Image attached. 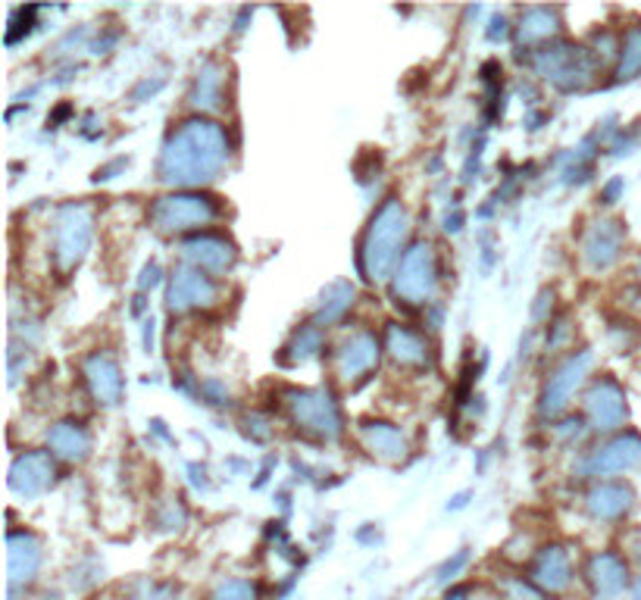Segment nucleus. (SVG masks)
Instances as JSON below:
<instances>
[{
    "instance_id": "nucleus-26",
    "label": "nucleus",
    "mask_w": 641,
    "mask_h": 600,
    "mask_svg": "<svg viewBox=\"0 0 641 600\" xmlns=\"http://www.w3.org/2000/svg\"><path fill=\"white\" fill-rule=\"evenodd\" d=\"M354 297H357V291H354L350 282H335V285H329V288L323 291V304H319V310L313 316V323L319 329H326L332 323L345 319V313L354 307Z\"/></svg>"
},
{
    "instance_id": "nucleus-28",
    "label": "nucleus",
    "mask_w": 641,
    "mask_h": 600,
    "mask_svg": "<svg viewBox=\"0 0 641 600\" xmlns=\"http://www.w3.org/2000/svg\"><path fill=\"white\" fill-rule=\"evenodd\" d=\"M641 73V25L626 29L620 44V59H617V78H635Z\"/></svg>"
},
{
    "instance_id": "nucleus-10",
    "label": "nucleus",
    "mask_w": 641,
    "mask_h": 600,
    "mask_svg": "<svg viewBox=\"0 0 641 600\" xmlns=\"http://www.w3.org/2000/svg\"><path fill=\"white\" fill-rule=\"evenodd\" d=\"M166 304L170 313H195V310H210L219 304V285H216L214 275L195 270L188 263L175 266L170 275V288H166Z\"/></svg>"
},
{
    "instance_id": "nucleus-29",
    "label": "nucleus",
    "mask_w": 641,
    "mask_h": 600,
    "mask_svg": "<svg viewBox=\"0 0 641 600\" xmlns=\"http://www.w3.org/2000/svg\"><path fill=\"white\" fill-rule=\"evenodd\" d=\"M257 598V588L248 579H226L214 591V600H253Z\"/></svg>"
},
{
    "instance_id": "nucleus-18",
    "label": "nucleus",
    "mask_w": 641,
    "mask_h": 600,
    "mask_svg": "<svg viewBox=\"0 0 641 600\" xmlns=\"http://www.w3.org/2000/svg\"><path fill=\"white\" fill-rule=\"evenodd\" d=\"M357 438H360V445L363 450H370L376 460H382V463H398V460H404L408 457V438H404V432L401 426H394V423H382V419H367V423H360L357 428Z\"/></svg>"
},
{
    "instance_id": "nucleus-19",
    "label": "nucleus",
    "mask_w": 641,
    "mask_h": 600,
    "mask_svg": "<svg viewBox=\"0 0 641 600\" xmlns=\"http://www.w3.org/2000/svg\"><path fill=\"white\" fill-rule=\"evenodd\" d=\"M41 542L32 532H10L7 535V572L10 585H29L35 581L41 569Z\"/></svg>"
},
{
    "instance_id": "nucleus-15",
    "label": "nucleus",
    "mask_w": 641,
    "mask_h": 600,
    "mask_svg": "<svg viewBox=\"0 0 641 600\" xmlns=\"http://www.w3.org/2000/svg\"><path fill=\"white\" fill-rule=\"evenodd\" d=\"M385 350L391 363L401 369H426L432 363V341L426 338V331L404 323H391L385 329Z\"/></svg>"
},
{
    "instance_id": "nucleus-25",
    "label": "nucleus",
    "mask_w": 641,
    "mask_h": 600,
    "mask_svg": "<svg viewBox=\"0 0 641 600\" xmlns=\"http://www.w3.org/2000/svg\"><path fill=\"white\" fill-rule=\"evenodd\" d=\"M561 32V10L551 7H529L523 13V20L517 25L520 44H544Z\"/></svg>"
},
{
    "instance_id": "nucleus-30",
    "label": "nucleus",
    "mask_w": 641,
    "mask_h": 600,
    "mask_svg": "<svg viewBox=\"0 0 641 600\" xmlns=\"http://www.w3.org/2000/svg\"><path fill=\"white\" fill-rule=\"evenodd\" d=\"M507 598L510 600H544V594L539 591V585H535V581L510 579L507 581Z\"/></svg>"
},
{
    "instance_id": "nucleus-20",
    "label": "nucleus",
    "mask_w": 641,
    "mask_h": 600,
    "mask_svg": "<svg viewBox=\"0 0 641 600\" xmlns=\"http://www.w3.org/2000/svg\"><path fill=\"white\" fill-rule=\"evenodd\" d=\"M226 81H229V69L222 63H204L197 69L195 85L188 91V103L200 110V113H219L226 107Z\"/></svg>"
},
{
    "instance_id": "nucleus-24",
    "label": "nucleus",
    "mask_w": 641,
    "mask_h": 600,
    "mask_svg": "<svg viewBox=\"0 0 641 600\" xmlns=\"http://www.w3.org/2000/svg\"><path fill=\"white\" fill-rule=\"evenodd\" d=\"M588 585L595 588V594L604 600L620 598L629 585V569H626V560L620 554H610L604 550L598 557H591L588 563Z\"/></svg>"
},
{
    "instance_id": "nucleus-6",
    "label": "nucleus",
    "mask_w": 641,
    "mask_h": 600,
    "mask_svg": "<svg viewBox=\"0 0 641 600\" xmlns=\"http://www.w3.org/2000/svg\"><path fill=\"white\" fill-rule=\"evenodd\" d=\"M442 270H438V253L432 248V241H416L410 244L404 260L398 263V270L391 275V288L394 297L408 307H426L438 294Z\"/></svg>"
},
{
    "instance_id": "nucleus-27",
    "label": "nucleus",
    "mask_w": 641,
    "mask_h": 600,
    "mask_svg": "<svg viewBox=\"0 0 641 600\" xmlns=\"http://www.w3.org/2000/svg\"><path fill=\"white\" fill-rule=\"evenodd\" d=\"M323 345H326L323 329L316 323H307V326H301V329L294 331L292 341L285 345V360L289 363H307V360H313L323 350Z\"/></svg>"
},
{
    "instance_id": "nucleus-7",
    "label": "nucleus",
    "mask_w": 641,
    "mask_h": 600,
    "mask_svg": "<svg viewBox=\"0 0 641 600\" xmlns=\"http://www.w3.org/2000/svg\"><path fill=\"white\" fill-rule=\"evenodd\" d=\"M532 69H535V76H542L544 81H551L561 91H583L598 73L591 51L579 47V44H566V41L542 47L532 57Z\"/></svg>"
},
{
    "instance_id": "nucleus-16",
    "label": "nucleus",
    "mask_w": 641,
    "mask_h": 600,
    "mask_svg": "<svg viewBox=\"0 0 641 600\" xmlns=\"http://www.w3.org/2000/svg\"><path fill=\"white\" fill-rule=\"evenodd\" d=\"M641 466V435L635 432H622L617 438H610L607 445L598 447L588 460V469L595 476H622Z\"/></svg>"
},
{
    "instance_id": "nucleus-21",
    "label": "nucleus",
    "mask_w": 641,
    "mask_h": 600,
    "mask_svg": "<svg viewBox=\"0 0 641 600\" xmlns=\"http://www.w3.org/2000/svg\"><path fill=\"white\" fill-rule=\"evenodd\" d=\"M47 450L63 463H85L91 457V432L78 419H59L47 432Z\"/></svg>"
},
{
    "instance_id": "nucleus-14",
    "label": "nucleus",
    "mask_w": 641,
    "mask_h": 600,
    "mask_svg": "<svg viewBox=\"0 0 641 600\" xmlns=\"http://www.w3.org/2000/svg\"><path fill=\"white\" fill-rule=\"evenodd\" d=\"M54 479H57V466H54V454L47 450H25L10 466V488L20 498H39L54 484Z\"/></svg>"
},
{
    "instance_id": "nucleus-11",
    "label": "nucleus",
    "mask_w": 641,
    "mask_h": 600,
    "mask_svg": "<svg viewBox=\"0 0 641 600\" xmlns=\"http://www.w3.org/2000/svg\"><path fill=\"white\" fill-rule=\"evenodd\" d=\"M178 251H182V260H185L188 266L207 272V275H214V279L229 275V272L235 270V263H238V248H235L226 234L214 232V229L182 238Z\"/></svg>"
},
{
    "instance_id": "nucleus-5",
    "label": "nucleus",
    "mask_w": 641,
    "mask_h": 600,
    "mask_svg": "<svg viewBox=\"0 0 641 600\" xmlns=\"http://www.w3.org/2000/svg\"><path fill=\"white\" fill-rule=\"evenodd\" d=\"M285 413L304 435L316 441H335L345 432L341 407L332 397L329 388H289L285 391Z\"/></svg>"
},
{
    "instance_id": "nucleus-13",
    "label": "nucleus",
    "mask_w": 641,
    "mask_h": 600,
    "mask_svg": "<svg viewBox=\"0 0 641 600\" xmlns=\"http://www.w3.org/2000/svg\"><path fill=\"white\" fill-rule=\"evenodd\" d=\"M82 382L88 388L91 401L98 407H117L126 394V379H122V369H119L117 357L113 353H88L82 360Z\"/></svg>"
},
{
    "instance_id": "nucleus-1",
    "label": "nucleus",
    "mask_w": 641,
    "mask_h": 600,
    "mask_svg": "<svg viewBox=\"0 0 641 600\" xmlns=\"http://www.w3.org/2000/svg\"><path fill=\"white\" fill-rule=\"evenodd\" d=\"M232 156L229 132L214 119H185L178 122L156 160V175L163 185L195 192L226 173Z\"/></svg>"
},
{
    "instance_id": "nucleus-4",
    "label": "nucleus",
    "mask_w": 641,
    "mask_h": 600,
    "mask_svg": "<svg viewBox=\"0 0 641 600\" xmlns=\"http://www.w3.org/2000/svg\"><path fill=\"white\" fill-rule=\"evenodd\" d=\"M219 219H222V204L204 192L163 194L148 207V222L160 234H197V229L207 232Z\"/></svg>"
},
{
    "instance_id": "nucleus-17",
    "label": "nucleus",
    "mask_w": 641,
    "mask_h": 600,
    "mask_svg": "<svg viewBox=\"0 0 641 600\" xmlns=\"http://www.w3.org/2000/svg\"><path fill=\"white\" fill-rule=\"evenodd\" d=\"M622 226L617 219H601V222H595L583 238V260L585 266H591V270H610L617 260H620L622 253Z\"/></svg>"
},
{
    "instance_id": "nucleus-23",
    "label": "nucleus",
    "mask_w": 641,
    "mask_h": 600,
    "mask_svg": "<svg viewBox=\"0 0 641 600\" xmlns=\"http://www.w3.org/2000/svg\"><path fill=\"white\" fill-rule=\"evenodd\" d=\"M632 501H635V494H632L629 484L601 482L588 491L585 506H588V513H591L595 520H601V523H617V520H622V516L632 510Z\"/></svg>"
},
{
    "instance_id": "nucleus-8",
    "label": "nucleus",
    "mask_w": 641,
    "mask_h": 600,
    "mask_svg": "<svg viewBox=\"0 0 641 600\" xmlns=\"http://www.w3.org/2000/svg\"><path fill=\"white\" fill-rule=\"evenodd\" d=\"M379 357H382V345L376 331L354 329L332 350V375L341 385H357L379 367Z\"/></svg>"
},
{
    "instance_id": "nucleus-9",
    "label": "nucleus",
    "mask_w": 641,
    "mask_h": 600,
    "mask_svg": "<svg viewBox=\"0 0 641 600\" xmlns=\"http://www.w3.org/2000/svg\"><path fill=\"white\" fill-rule=\"evenodd\" d=\"M588 369H591V353H588V350L569 353L566 360H561V363L554 367V372H551L547 382H544L542 404H539L544 419H557L561 413H566L569 401H573L576 391L583 388Z\"/></svg>"
},
{
    "instance_id": "nucleus-22",
    "label": "nucleus",
    "mask_w": 641,
    "mask_h": 600,
    "mask_svg": "<svg viewBox=\"0 0 641 600\" xmlns=\"http://www.w3.org/2000/svg\"><path fill=\"white\" fill-rule=\"evenodd\" d=\"M532 581L547 588V591H564L566 585L573 581V557H569L564 544H547L535 554Z\"/></svg>"
},
{
    "instance_id": "nucleus-31",
    "label": "nucleus",
    "mask_w": 641,
    "mask_h": 600,
    "mask_svg": "<svg viewBox=\"0 0 641 600\" xmlns=\"http://www.w3.org/2000/svg\"><path fill=\"white\" fill-rule=\"evenodd\" d=\"M635 600H641V579H639V585H635Z\"/></svg>"
},
{
    "instance_id": "nucleus-3",
    "label": "nucleus",
    "mask_w": 641,
    "mask_h": 600,
    "mask_svg": "<svg viewBox=\"0 0 641 600\" xmlns=\"http://www.w3.org/2000/svg\"><path fill=\"white\" fill-rule=\"evenodd\" d=\"M95 241V207L91 204H59L51 226H47V248H51V263L59 275H69L78 270V263L88 257Z\"/></svg>"
},
{
    "instance_id": "nucleus-2",
    "label": "nucleus",
    "mask_w": 641,
    "mask_h": 600,
    "mask_svg": "<svg viewBox=\"0 0 641 600\" xmlns=\"http://www.w3.org/2000/svg\"><path fill=\"white\" fill-rule=\"evenodd\" d=\"M410 234V214L398 197H385L372 214L367 232L360 238L357 263L370 282H385L404 260Z\"/></svg>"
},
{
    "instance_id": "nucleus-12",
    "label": "nucleus",
    "mask_w": 641,
    "mask_h": 600,
    "mask_svg": "<svg viewBox=\"0 0 641 600\" xmlns=\"http://www.w3.org/2000/svg\"><path fill=\"white\" fill-rule=\"evenodd\" d=\"M585 419L595 432H617V428L629 419V407H626V394L622 388L610 379L601 375L595 379L588 394H585Z\"/></svg>"
}]
</instances>
